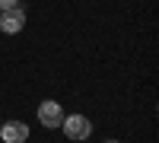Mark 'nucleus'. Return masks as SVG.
I'll return each mask as SVG.
<instances>
[{"instance_id":"f257e3e1","label":"nucleus","mask_w":159,"mask_h":143,"mask_svg":"<svg viewBox=\"0 0 159 143\" xmlns=\"http://www.w3.org/2000/svg\"><path fill=\"white\" fill-rule=\"evenodd\" d=\"M61 127H64V134H67L70 140H89V134H92V124H89V118L86 114H64V121H61Z\"/></svg>"},{"instance_id":"f03ea898","label":"nucleus","mask_w":159,"mask_h":143,"mask_svg":"<svg viewBox=\"0 0 159 143\" xmlns=\"http://www.w3.org/2000/svg\"><path fill=\"white\" fill-rule=\"evenodd\" d=\"M22 25H25V10H22V7L0 10V32L16 35V32H22Z\"/></svg>"},{"instance_id":"7ed1b4c3","label":"nucleus","mask_w":159,"mask_h":143,"mask_svg":"<svg viewBox=\"0 0 159 143\" xmlns=\"http://www.w3.org/2000/svg\"><path fill=\"white\" fill-rule=\"evenodd\" d=\"M61 121H64V108L54 99H48V102L38 105V124L42 127H61Z\"/></svg>"},{"instance_id":"20e7f679","label":"nucleus","mask_w":159,"mask_h":143,"mask_svg":"<svg viewBox=\"0 0 159 143\" xmlns=\"http://www.w3.org/2000/svg\"><path fill=\"white\" fill-rule=\"evenodd\" d=\"M0 140H3V143H25V140H29V124H22V121L0 124Z\"/></svg>"},{"instance_id":"39448f33","label":"nucleus","mask_w":159,"mask_h":143,"mask_svg":"<svg viewBox=\"0 0 159 143\" xmlns=\"http://www.w3.org/2000/svg\"><path fill=\"white\" fill-rule=\"evenodd\" d=\"M10 7H19V0H0V10H10Z\"/></svg>"},{"instance_id":"423d86ee","label":"nucleus","mask_w":159,"mask_h":143,"mask_svg":"<svg viewBox=\"0 0 159 143\" xmlns=\"http://www.w3.org/2000/svg\"><path fill=\"white\" fill-rule=\"evenodd\" d=\"M105 143H118V140H105Z\"/></svg>"}]
</instances>
